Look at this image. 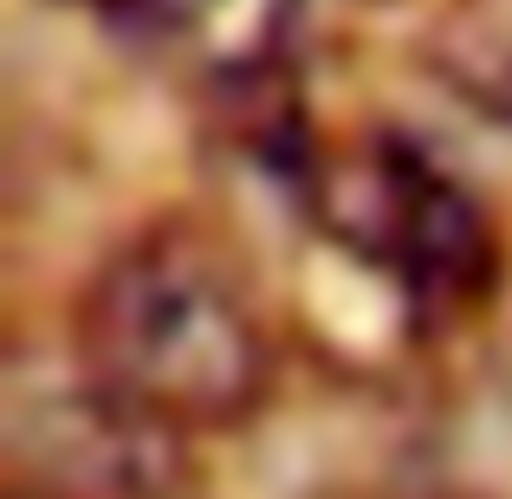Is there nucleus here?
<instances>
[{
	"mask_svg": "<svg viewBox=\"0 0 512 499\" xmlns=\"http://www.w3.org/2000/svg\"><path fill=\"white\" fill-rule=\"evenodd\" d=\"M7 499H65V493H52V487H26V480H13V493Z\"/></svg>",
	"mask_w": 512,
	"mask_h": 499,
	"instance_id": "20e7f679",
	"label": "nucleus"
},
{
	"mask_svg": "<svg viewBox=\"0 0 512 499\" xmlns=\"http://www.w3.org/2000/svg\"><path fill=\"white\" fill-rule=\"evenodd\" d=\"M305 208L338 247L396 279L422 318H461L493 286L500 240L480 195L396 130L318 150L305 169Z\"/></svg>",
	"mask_w": 512,
	"mask_h": 499,
	"instance_id": "f03ea898",
	"label": "nucleus"
},
{
	"mask_svg": "<svg viewBox=\"0 0 512 499\" xmlns=\"http://www.w3.org/2000/svg\"><path fill=\"white\" fill-rule=\"evenodd\" d=\"M72 350L85 396L163 441L240 428L273 389V344L240 279L175 227L117 247L85 279Z\"/></svg>",
	"mask_w": 512,
	"mask_h": 499,
	"instance_id": "f257e3e1",
	"label": "nucleus"
},
{
	"mask_svg": "<svg viewBox=\"0 0 512 499\" xmlns=\"http://www.w3.org/2000/svg\"><path fill=\"white\" fill-rule=\"evenodd\" d=\"M422 65L474 117L512 130V0H448L422 39Z\"/></svg>",
	"mask_w": 512,
	"mask_h": 499,
	"instance_id": "7ed1b4c3",
	"label": "nucleus"
}]
</instances>
